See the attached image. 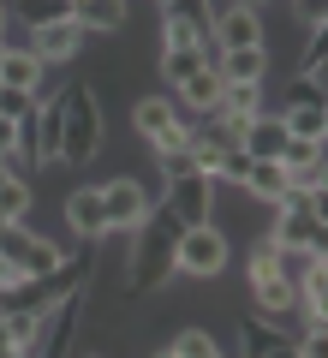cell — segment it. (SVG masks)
<instances>
[{
	"label": "cell",
	"mask_w": 328,
	"mask_h": 358,
	"mask_svg": "<svg viewBox=\"0 0 328 358\" xmlns=\"http://www.w3.org/2000/svg\"><path fill=\"white\" fill-rule=\"evenodd\" d=\"M179 221L167 215V203H155L150 215L131 227V257H126V299H143L173 275V245H179Z\"/></svg>",
	"instance_id": "1"
},
{
	"label": "cell",
	"mask_w": 328,
	"mask_h": 358,
	"mask_svg": "<svg viewBox=\"0 0 328 358\" xmlns=\"http://www.w3.org/2000/svg\"><path fill=\"white\" fill-rule=\"evenodd\" d=\"M84 275H90V251L60 257V268H54V275H30V281L6 287V293H0V317H13V310H24V317H42V310L60 305L66 293H78V287H84Z\"/></svg>",
	"instance_id": "2"
},
{
	"label": "cell",
	"mask_w": 328,
	"mask_h": 358,
	"mask_svg": "<svg viewBox=\"0 0 328 358\" xmlns=\"http://www.w3.org/2000/svg\"><path fill=\"white\" fill-rule=\"evenodd\" d=\"M60 102H66V131H60V162L66 167H84L90 155L101 150V108H96V90L84 84H66L60 90Z\"/></svg>",
	"instance_id": "3"
},
{
	"label": "cell",
	"mask_w": 328,
	"mask_h": 358,
	"mask_svg": "<svg viewBox=\"0 0 328 358\" xmlns=\"http://www.w3.org/2000/svg\"><path fill=\"white\" fill-rule=\"evenodd\" d=\"M227 233L221 227H185L173 245V275H191V281H215V275H227Z\"/></svg>",
	"instance_id": "4"
},
{
	"label": "cell",
	"mask_w": 328,
	"mask_h": 358,
	"mask_svg": "<svg viewBox=\"0 0 328 358\" xmlns=\"http://www.w3.org/2000/svg\"><path fill=\"white\" fill-rule=\"evenodd\" d=\"M269 239L287 245V251H322V197L287 192L280 197V221H275Z\"/></svg>",
	"instance_id": "5"
},
{
	"label": "cell",
	"mask_w": 328,
	"mask_h": 358,
	"mask_svg": "<svg viewBox=\"0 0 328 358\" xmlns=\"http://www.w3.org/2000/svg\"><path fill=\"white\" fill-rule=\"evenodd\" d=\"M0 257L13 263L18 281H30V275H54V268H60V245H48L42 233H30L24 221H13V227L0 233Z\"/></svg>",
	"instance_id": "6"
},
{
	"label": "cell",
	"mask_w": 328,
	"mask_h": 358,
	"mask_svg": "<svg viewBox=\"0 0 328 358\" xmlns=\"http://www.w3.org/2000/svg\"><path fill=\"white\" fill-rule=\"evenodd\" d=\"M131 126H138V138L150 143L155 155L162 150H185V138H191V126L179 120V108L167 102V96H143V102L131 108Z\"/></svg>",
	"instance_id": "7"
},
{
	"label": "cell",
	"mask_w": 328,
	"mask_h": 358,
	"mask_svg": "<svg viewBox=\"0 0 328 358\" xmlns=\"http://www.w3.org/2000/svg\"><path fill=\"white\" fill-rule=\"evenodd\" d=\"M162 203H167V215H173L179 227H203V221L215 215V179L191 167V173L167 179V197H162Z\"/></svg>",
	"instance_id": "8"
},
{
	"label": "cell",
	"mask_w": 328,
	"mask_h": 358,
	"mask_svg": "<svg viewBox=\"0 0 328 358\" xmlns=\"http://www.w3.org/2000/svg\"><path fill=\"white\" fill-rule=\"evenodd\" d=\"M203 36H215L209 0H162V48H197Z\"/></svg>",
	"instance_id": "9"
},
{
	"label": "cell",
	"mask_w": 328,
	"mask_h": 358,
	"mask_svg": "<svg viewBox=\"0 0 328 358\" xmlns=\"http://www.w3.org/2000/svg\"><path fill=\"white\" fill-rule=\"evenodd\" d=\"M101 209H108V233H131L155 203H150V192H143V179L120 173V179H108V185H101Z\"/></svg>",
	"instance_id": "10"
},
{
	"label": "cell",
	"mask_w": 328,
	"mask_h": 358,
	"mask_svg": "<svg viewBox=\"0 0 328 358\" xmlns=\"http://www.w3.org/2000/svg\"><path fill=\"white\" fill-rule=\"evenodd\" d=\"M263 13H257V6H239V0H233V6H221V13H215V42H221V48H263Z\"/></svg>",
	"instance_id": "11"
},
{
	"label": "cell",
	"mask_w": 328,
	"mask_h": 358,
	"mask_svg": "<svg viewBox=\"0 0 328 358\" xmlns=\"http://www.w3.org/2000/svg\"><path fill=\"white\" fill-rule=\"evenodd\" d=\"M60 131H66V102L36 96V162L42 167H60Z\"/></svg>",
	"instance_id": "12"
},
{
	"label": "cell",
	"mask_w": 328,
	"mask_h": 358,
	"mask_svg": "<svg viewBox=\"0 0 328 358\" xmlns=\"http://www.w3.org/2000/svg\"><path fill=\"white\" fill-rule=\"evenodd\" d=\"M72 24L84 36H114L126 30V0H72Z\"/></svg>",
	"instance_id": "13"
},
{
	"label": "cell",
	"mask_w": 328,
	"mask_h": 358,
	"mask_svg": "<svg viewBox=\"0 0 328 358\" xmlns=\"http://www.w3.org/2000/svg\"><path fill=\"white\" fill-rule=\"evenodd\" d=\"M78 48H84V30H78L72 18H60V24H48V30H30V54H36L42 66H54V60H72Z\"/></svg>",
	"instance_id": "14"
},
{
	"label": "cell",
	"mask_w": 328,
	"mask_h": 358,
	"mask_svg": "<svg viewBox=\"0 0 328 358\" xmlns=\"http://www.w3.org/2000/svg\"><path fill=\"white\" fill-rule=\"evenodd\" d=\"M239 150L251 155V162H280V150H287V126H280V114H257L251 126H245Z\"/></svg>",
	"instance_id": "15"
},
{
	"label": "cell",
	"mask_w": 328,
	"mask_h": 358,
	"mask_svg": "<svg viewBox=\"0 0 328 358\" xmlns=\"http://www.w3.org/2000/svg\"><path fill=\"white\" fill-rule=\"evenodd\" d=\"M66 227L84 233V239H96V233H108V209H101V185H84V192L66 197Z\"/></svg>",
	"instance_id": "16"
},
{
	"label": "cell",
	"mask_w": 328,
	"mask_h": 358,
	"mask_svg": "<svg viewBox=\"0 0 328 358\" xmlns=\"http://www.w3.org/2000/svg\"><path fill=\"white\" fill-rule=\"evenodd\" d=\"M215 72H221V84H263V72H269V48H221Z\"/></svg>",
	"instance_id": "17"
},
{
	"label": "cell",
	"mask_w": 328,
	"mask_h": 358,
	"mask_svg": "<svg viewBox=\"0 0 328 358\" xmlns=\"http://www.w3.org/2000/svg\"><path fill=\"white\" fill-rule=\"evenodd\" d=\"M0 84L24 90V96H42V60L30 48H6V60H0Z\"/></svg>",
	"instance_id": "18"
},
{
	"label": "cell",
	"mask_w": 328,
	"mask_h": 358,
	"mask_svg": "<svg viewBox=\"0 0 328 358\" xmlns=\"http://www.w3.org/2000/svg\"><path fill=\"white\" fill-rule=\"evenodd\" d=\"M221 90H227V84H221V72H215V66H203V72H191L173 96H179L185 108H197V114H215V108H221Z\"/></svg>",
	"instance_id": "19"
},
{
	"label": "cell",
	"mask_w": 328,
	"mask_h": 358,
	"mask_svg": "<svg viewBox=\"0 0 328 358\" xmlns=\"http://www.w3.org/2000/svg\"><path fill=\"white\" fill-rule=\"evenodd\" d=\"M245 192L280 209V197L292 192V179H287V167H280V162H251V173H245Z\"/></svg>",
	"instance_id": "20"
},
{
	"label": "cell",
	"mask_w": 328,
	"mask_h": 358,
	"mask_svg": "<svg viewBox=\"0 0 328 358\" xmlns=\"http://www.w3.org/2000/svg\"><path fill=\"white\" fill-rule=\"evenodd\" d=\"M251 305L263 310V317H287V310L299 305V293H292L280 275H251Z\"/></svg>",
	"instance_id": "21"
},
{
	"label": "cell",
	"mask_w": 328,
	"mask_h": 358,
	"mask_svg": "<svg viewBox=\"0 0 328 358\" xmlns=\"http://www.w3.org/2000/svg\"><path fill=\"white\" fill-rule=\"evenodd\" d=\"M6 18H18L24 30H48V24H60V18H72V0H13Z\"/></svg>",
	"instance_id": "22"
},
{
	"label": "cell",
	"mask_w": 328,
	"mask_h": 358,
	"mask_svg": "<svg viewBox=\"0 0 328 358\" xmlns=\"http://www.w3.org/2000/svg\"><path fill=\"white\" fill-rule=\"evenodd\" d=\"M316 268H322V251H287V245H275V275L292 287V293L311 281Z\"/></svg>",
	"instance_id": "23"
},
{
	"label": "cell",
	"mask_w": 328,
	"mask_h": 358,
	"mask_svg": "<svg viewBox=\"0 0 328 358\" xmlns=\"http://www.w3.org/2000/svg\"><path fill=\"white\" fill-rule=\"evenodd\" d=\"M215 114L257 120V114H263V84H227V90H221V108H215Z\"/></svg>",
	"instance_id": "24"
},
{
	"label": "cell",
	"mask_w": 328,
	"mask_h": 358,
	"mask_svg": "<svg viewBox=\"0 0 328 358\" xmlns=\"http://www.w3.org/2000/svg\"><path fill=\"white\" fill-rule=\"evenodd\" d=\"M280 126H287V138H311V143H322V131H328V108H280Z\"/></svg>",
	"instance_id": "25"
},
{
	"label": "cell",
	"mask_w": 328,
	"mask_h": 358,
	"mask_svg": "<svg viewBox=\"0 0 328 358\" xmlns=\"http://www.w3.org/2000/svg\"><path fill=\"white\" fill-rule=\"evenodd\" d=\"M167 352H173V358H227L221 346H215L209 329H179V341L167 346Z\"/></svg>",
	"instance_id": "26"
},
{
	"label": "cell",
	"mask_w": 328,
	"mask_h": 358,
	"mask_svg": "<svg viewBox=\"0 0 328 358\" xmlns=\"http://www.w3.org/2000/svg\"><path fill=\"white\" fill-rule=\"evenodd\" d=\"M0 215H6V221H24L30 215V179L24 173L0 179Z\"/></svg>",
	"instance_id": "27"
},
{
	"label": "cell",
	"mask_w": 328,
	"mask_h": 358,
	"mask_svg": "<svg viewBox=\"0 0 328 358\" xmlns=\"http://www.w3.org/2000/svg\"><path fill=\"white\" fill-rule=\"evenodd\" d=\"M191 72H203V54L197 48H162V78H167V84H185V78Z\"/></svg>",
	"instance_id": "28"
},
{
	"label": "cell",
	"mask_w": 328,
	"mask_h": 358,
	"mask_svg": "<svg viewBox=\"0 0 328 358\" xmlns=\"http://www.w3.org/2000/svg\"><path fill=\"white\" fill-rule=\"evenodd\" d=\"M299 299H304V317L311 322H328V268H316L311 281L299 287ZM311 322H304V329H311Z\"/></svg>",
	"instance_id": "29"
},
{
	"label": "cell",
	"mask_w": 328,
	"mask_h": 358,
	"mask_svg": "<svg viewBox=\"0 0 328 358\" xmlns=\"http://www.w3.org/2000/svg\"><path fill=\"white\" fill-rule=\"evenodd\" d=\"M322 72H328V36L322 30H311V48H304V66L292 78H311V84H322Z\"/></svg>",
	"instance_id": "30"
},
{
	"label": "cell",
	"mask_w": 328,
	"mask_h": 358,
	"mask_svg": "<svg viewBox=\"0 0 328 358\" xmlns=\"http://www.w3.org/2000/svg\"><path fill=\"white\" fill-rule=\"evenodd\" d=\"M311 162H322V143H311V138H287L280 167H287V173H299V167H311Z\"/></svg>",
	"instance_id": "31"
},
{
	"label": "cell",
	"mask_w": 328,
	"mask_h": 358,
	"mask_svg": "<svg viewBox=\"0 0 328 358\" xmlns=\"http://www.w3.org/2000/svg\"><path fill=\"white\" fill-rule=\"evenodd\" d=\"M287 108H328V90H322V84H311V78H292Z\"/></svg>",
	"instance_id": "32"
},
{
	"label": "cell",
	"mask_w": 328,
	"mask_h": 358,
	"mask_svg": "<svg viewBox=\"0 0 328 358\" xmlns=\"http://www.w3.org/2000/svg\"><path fill=\"white\" fill-rule=\"evenodd\" d=\"M245 173H251V155H245V150H221L215 179H233V185H245Z\"/></svg>",
	"instance_id": "33"
},
{
	"label": "cell",
	"mask_w": 328,
	"mask_h": 358,
	"mask_svg": "<svg viewBox=\"0 0 328 358\" xmlns=\"http://www.w3.org/2000/svg\"><path fill=\"white\" fill-rule=\"evenodd\" d=\"M30 108H36V96H24V90H6V84H0V120H24Z\"/></svg>",
	"instance_id": "34"
},
{
	"label": "cell",
	"mask_w": 328,
	"mask_h": 358,
	"mask_svg": "<svg viewBox=\"0 0 328 358\" xmlns=\"http://www.w3.org/2000/svg\"><path fill=\"white\" fill-rule=\"evenodd\" d=\"M299 358H328V329L322 322H311V329L299 334Z\"/></svg>",
	"instance_id": "35"
},
{
	"label": "cell",
	"mask_w": 328,
	"mask_h": 358,
	"mask_svg": "<svg viewBox=\"0 0 328 358\" xmlns=\"http://www.w3.org/2000/svg\"><path fill=\"white\" fill-rule=\"evenodd\" d=\"M292 18H299L304 30H322V24H328V0H299V6H292Z\"/></svg>",
	"instance_id": "36"
},
{
	"label": "cell",
	"mask_w": 328,
	"mask_h": 358,
	"mask_svg": "<svg viewBox=\"0 0 328 358\" xmlns=\"http://www.w3.org/2000/svg\"><path fill=\"white\" fill-rule=\"evenodd\" d=\"M155 167H162V179L191 173V150H162V155H155Z\"/></svg>",
	"instance_id": "37"
},
{
	"label": "cell",
	"mask_w": 328,
	"mask_h": 358,
	"mask_svg": "<svg viewBox=\"0 0 328 358\" xmlns=\"http://www.w3.org/2000/svg\"><path fill=\"white\" fill-rule=\"evenodd\" d=\"M13 126H18V120H0V155H6V162H18V138H13Z\"/></svg>",
	"instance_id": "38"
},
{
	"label": "cell",
	"mask_w": 328,
	"mask_h": 358,
	"mask_svg": "<svg viewBox=\"0 0 328 358\" xmlns=\"http://www.w3.org/2000/svg\"><path fill=\"white\" fill-rule=\"evenodd\" d=\"M6 287H18V275H13V263L0 257V293H6Z\"/></svg>",
	"instance_id": "39"
},
{
	"label": "cell",
	"mask_w": 328,
	"mask_h": 358,
	"mask_svg": "<svg viewBox=\"0 0 328 358\" xmlns=\"http://www.w3.org/2000/svg\"><path fill=\"white\" fill-rule=\"evenodd\" d=\"M18 173V162H6V155H0V179H13Z\"/></svg>",
	"instance_id": "40"
},
{
	"label": "cell",
	"mask_w": 328,
	"mask_h": 358,
	"mask_svg": "<svg viewBox=\"0 0 328 358\" xmlns=\"http://www.w3.org/2000/svg\"><path fill=\"white\" fill-rule=\"evenodd\" d=\"M6 24H13V18H6V0H0V36H6Z\"/></svg>",
	"instance_id": "41"
},
{
	"label": "cell",
	"mask_w": 328,
	"mask_h": 358,
	"mask_svg": "<svg viewBox=\"0 0 328 358\" xmlns=\"http://www.w3.org/2000/svg\"><path fill=\"white\" fill-rule=\"evenodd\" d=\"M6 227H13V221H6V215H0V233H6Z\"/></svg>",
	"instance_id": "42"
},
{
	"label": "cell",
	"mask_w": 328,
	"mask_h": 358,
	"mask_svg": "<svg viewBox=\"0 0 328 358\" xmlns=\"http://www.w3.org/2000/svg\"><path fill=\"white\" fill-rule=\"evenodd\" d=\"M239 6H263V0H239Z\"/></svg>",
	"instance_id": "43"
},
{
	"label": "cell",
	"mask_w": 328,
	"mask_h": 358,
	"mask_svg": "<svg viewBox=\"0 0 328 358\" xmlns=\"http://www.w3.org/2000/svg\"><path fill=\"white\" fill-rule=\"evenodd\" d=\"M155 358H173V352H155Z\"/></svg>",
	"instance_id": "44"
},
{
	"label": "cell",
	"mask_w": 328,
	"mask_h": 358,
	"mask_svg": "<svg viewBox=\"0 0 328 358\" xmlns=\"http://www.w3.org/2000/svg\"><path fill=\"white\" fill-rule=\"evenodd\" d=\"M0 60H6V48H0Z\"/></svg>",
	"instance_id": "45"
},
{
	"label": "cell",
	"mask_w": 328,
	"mask_h": 358,
	"mask_svg": "<svg viewBox=\"0 0 328 358\" xmlns=\"http://www.w3.org/2000/svg\"><path fill=\"white\" fill-rule=\"evenodd\" d=\"M84 358H96V352H84Z\"/></svg>",
	"instance_id": "46"
},
{
	"label": "cell",
	"mask_w": 328,
	"mask_h": 358,
	"mask_svg": "<svg viewBox=\"0 0 328 358\" xmlns=\"http://www.w3.org/2000/svg\"><path fill=\"white\" fill-rule=\"evenodd\" d=\"M155 6H162V0H155Z\"/></svg>",
	"instance_id": "47"
}]
</instances>
